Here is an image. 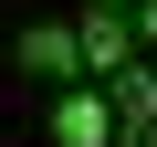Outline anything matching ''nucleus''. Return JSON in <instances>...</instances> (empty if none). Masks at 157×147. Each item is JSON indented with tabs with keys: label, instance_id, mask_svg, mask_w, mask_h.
Masks as SVG:
<instances>
[{
	"label": "nucleus",
	"instance_id": "nucleus-1",
	"mask_svg": "<svg viewBox=\"0 0 157 147\" xmlns=\"http://www.w3.org/2000/svg\"><path fill=\"white\" fill-rule=\"evenodd\" d=\"M73 53H84V74L105 84L115 63H136V21L115 11V0H84V21H73Z\"/></svg>",
	"mask_w": 157,
	"mask_h": 147
},
{
	"label": "nucleus",
	"instance_id": "nucleus-2",
	"mask_svg": "<svg viewBox=\"0 0 157 147\" xmlns=\"http://www.w3.org/2000/svg\"><path fill=\"white\" fill-rule=\"evenodd\" d=\"M52 137H63V147H115V95L94 84V74L52 95Z\"/></svg>",
	"mask_w": 157,
	"mask_h": 147
},
{
	"label": "nucleus",
	"instance_id": "nucleus-3",
	"mask_svg": "<svg viewBox=\"0 0 157 147\" xmlns=\"http://www.w3.org/2000/svg\"><path fill=\"white\" fill-rule=\"evenodd\" d=\"M11 63H21V74H42V84H73V74H84V53H73V32H63V21H32V32L11 42Z\"/></svg>",
	"mask_w": 157,
	"mask_h": 147
},
{
	"label": "nucleus",
	"instance_id": "nucleus-4",
	"mask_svg": "<svg viewBox=\"0 0 157 147\" xmlns=\"http://www.w3.org/2000/svg\"><path fill=\"white\" fill-rule=\"evenodd\" d=\"M115 147H157V116H147V126H115Z\"/></svg>",
	"mask_w": 157,
	"mask_h": 147
},
{
	"label": "nucleus",
	"instance_id": "nucleus-5",
	"mask_svg": "<svg viewBox=\"0 0 157 147\" xmlns=\"http://www.w3.org/2000/svg\"><path fill=\"white\" fill-rule=\"evenodd\" d=\"M136 42H157V0H136Z\"/></svg>",
	"mask_w": 157,
	"mask_h": 147
},
{
	"label": "nucleus",
	"instance_id": "nucleus-6",
	"mask_svg": "<svg viewBox=\"0 0 157 147\" xmlns=\"http://www.w3.org/2000/svg\"><path fill=\"white\" fill-rule=\"evenodd\" d=\"M115 11H126V0H115Z\"/></svg>",
	"mask_w": 157,
	"mask_h": 147
}]
</instances>
